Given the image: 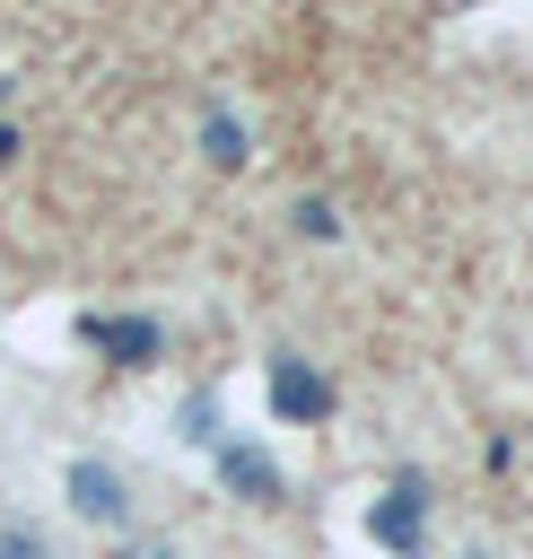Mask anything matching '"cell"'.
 I'll return each mask as SVG.
<instances>
[{
    "label": "cell",
    "instance_id": "obj_1",
    "mask_svg": "<svg viewBox=\"0 0 533 559\" xmlns=\"http://www.w3.org/2000/svg\"><path fill=\"white\" fill-rule=\"evenodd\" d=\"M419 515H428V489H419V480H393V489L367 507V533H376V550L411 559V550H419Z\"/></svg>",
    "mask_w": 533,
    "mask_h": 559
},
{
    "label": "cell",
    "instance_id": "obj_2",
    "mask_svg": "<svg viewBox=\"0 0 533 559\" xmlns=\"http://www.w3.org/2000/svg\"><path fill=\"white\" fill-rule=\"evenodd\" d=\"M79 332H87V349H105L114 367H149V358H157V323H149V314H87Z\"/></svg>",
    "mask_w": 533,
    "mask_h": 559
},
{
    "label": "cell",
    "instance_id": "obj_3",
    "mask_svg": "<svg viewBox=\"0 0 533 559\" xmlns=\"http://www.w3.org/2000/svg\"><path fill=\"white\" fill-rule=\"evenodd\" d=\"M271 411L280 419H323L332 411V384L315 367H297V358H271Z\"/></svg>",
    "mask_w": 533,
    "mask_h": 559
},
{
    "label": "cell",
    "instance_id": "obj_4",
    "mask_svg": "<svg viewBox=\"0 0 533 559\" xmlns=\"http://www.w3.org/2000/svg\"><path fill=\"white\" fill-rule=\"evenodd\" d=\"M70 507H79L87 524H122V515H131V498H122V480H114L105 463H70Z\"/></svg>",
    "mask_w": 533,
    "mask_h": 559
},
{
    "label": "cell",
    "instance_id": "obj_5",
    "mask_svg": "<svg viewBox=\"0 0 533 559\" xmlns=\"http://www.w3.org/2000/svg\"><path fill=\"white\" fill-rule=\"evenodd\" d=\"M218 472H227V489H245V498H280V463H271L262 445H218Z\"/></svg>",
    "mask_w": 533,
    "mask_h": 559
},
{
    "label": "cell",
    "instance_id": "obj_6",
    "mask_svg": "<svg viewBox=\"0 0 533 559\" xmlns=\"http://www.w3.org/2000/svg\"><path fill=\"white\" fill-rule=\"evenodd\" d=\"M201 140H210V157H218V166H236V157H245V131H236L227 114H210V122H201Z\"/></svg>",
    "mask_w": 533,
    "mask_h": 559
},
{
    "label": "cell",
    "instance_id": "obj_7",
    "mask_svg": "<svg viewBox=\"0 0 533 559\" xmlns=\"http://www.w3.org/2000/svg\"><path fill=\"white\" fill-rule=\"evenodd\" d=\"M0 559H44V533H17V524H9V533H0Z\"/></svg>",
    "mask_w": 533,
    "mask_h": 559
},
{
    "label": "cell",
    "instance_id": "obj_8",
    "mask_svg": "<svg viewBox=\"0 0 533 559\" xmlns=\"http://www.w3.org/2000/svg\"><path fill=\"white\" fill-rule=\"evenodd\" d=\"M297 227H306V236H332V227H341V218H332V210H323V201H297Z\"/></svg>",
    "mask_w": 533,
    "mask_h": 559
}]
</instances>
